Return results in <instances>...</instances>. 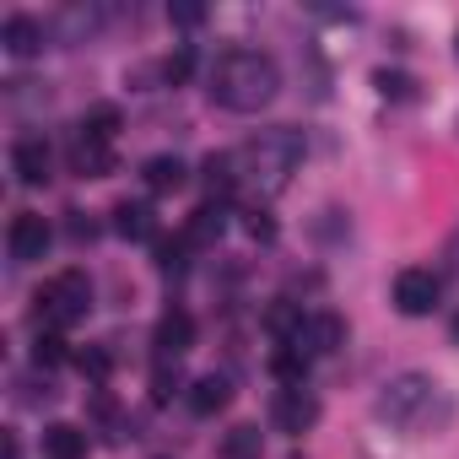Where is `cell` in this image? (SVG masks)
<instances>
[{"instance_id":"1","label":"cell","mask_w":459,"mask_h":459,"mask_svg":"<svg viewBox=\"0 0 459 459\" xmlns=\"http://www.w3.org/2000/svg\"><path fill=\"white\" fill-rule=\"evenodd\" d=\"M281 92V65L265 49H227L211 71V98L233 114H260Z\"/></svg>"},{"instance_id":"2","label":"cell","mask_w":459,"mask_h":459,"mask_svg":"<svg viewBox=\"0 0 459 459\" xmlns=\"http://www.w3.org/2000/svg\"><path fill=\"white\" fill-rule=\"evenodd\" d=\"M233 162H238V184H249L255 195H281L287 184H292V173L303 168V135L298 130H287V125H276V130H260L255 141H244L238 152H233Z\"/></svg>"},{"instance_id":"3","label":"cell","mask_w":459,"mask_h":459,"mask_svg":"<svg viewBox=\"0 0 459 459\" xmlns=\"http://www.w3.org/2000/svg\"><path fill=\"white\" fill-rule=\"evenodd\" d=\"M443 394H437V384L427 378V373H400V378H389L384 389H378V400H373V416L384 421V427H394V432H421L427 421H432V405H437Z\"/></svg>"},{"instance_id":"4","label":"cell","mask_w":459,"mask_h":459,"mask_svg":"<svg viewBox=\"0 0 459 459\" xmlns=\"http://www.w3.org/2000/svg\"><path fill=\"white\" fill-rule=\"evenodd\" d=\"M92 314V281H87V271H60V276H49L44 287H39V298H33V319H39V330L49 325V330H71V325H82Z\"/></svg>"},{"instance_id":"5","label":"cell","mask_w":459,"mask_h":459,"mask_svg":"<svg viewBox=\"0 0 459 459\" xmlns=\"http://www.w3.org/2000/svg\"><path fill=\"white\" fill-rule=\"evenodd\" d=\"M437 303H443V276H437V271L405 265V271L394 276V308H400L405 319H427Z\"/></svg>"},{"instance_id":"6","label":"cell","mask_w":459,"mask_h":459,"mask_svg":"<svg viewBox=\"0 0 459 459\" xmlns=\"http://www.w3.org/2000/svg\"><path fill=\"white\" fill-rule=\"evenodd\" d=\"M49 238H55V227H49L39 211H17V216H12V227H6V249H12V260H17V265L44 260Z\"/></svg>"},{"instance_id":"7","label":"cell","mask_w":459,"mask_h":459,"mask_svg":"<svg viewBox=\"0 0 459 459\" xmlns=\"http://www.w3.org/2000/svg\"><path fill=\"white\" fill-rule=\"evenodd\" d=\"M287 346H298V351H308V357H330V351H341V346H346V319H341V314H330V308H319V314H308V319H303V330H298Z\"/></svg>"},{"instance_id":"8","label":"cell","mask_w":459,"mask_h":459,"mask_svg":"<svg viewBox=\"0 0 459 459\" xmlns=\"http://www.w3.org/2000/svg\"><path fill=\"white\" fill-rule=\"evenodd\" d=\"M276 427L281 432H292V437H303V432H314V421H319V394L308 389V384H287L281 394H276Z\"/></svg>"},{"instance_id":"9","label":"cell","mask_w":459,"mask_h":459,"mask_svg":"<svg viewBox=\"0 0 459 459\" xmlns=\"http://www.w3.org/2000/svg\"><path fill=\"white\" fill-rule=\"evenodd\" d=\"M12 173H17V184H49V173H55V152H49V141L44 135H17L12 141Z\"/></svg>"},{"instance_id":"10","label":"cell","mask_w":459,"mask_h":459,"mask_svg":"<svg viewBox=\"0 0 459 459\" xmlns=\"http://www.w3.org/2000/svg\"><path fill=\"white\" fill-rule=\"evenodd\" d=\"M152 346H157V362H178L189 346H195V319L184 308H168L152 330Z\"/></svg>"},{"instance_id":"11","label":"cell","mask_w":459,"mask_h":459,"mask_svg":"<svg viewBox=\"0 0 459 459\" xmlns=\"http://www.w3.org/2000/svg\"><path fill=\"white\" fill-rule=\"evenodd\" d=\"M221 233H227V205H221V200H200V205L189 211V221H184L189 249H211Z\"/></svg>"},{"instance_id":"12","label":"cell","mask_w":459,"mask_h":459,"mask_svg":"<svg viewBox=\"0 0 459 459\" xmlns=\"http://www.w3.org/2000/svg\"><path fill=\"white\" fill-rule=\"evenodd\" d=\"M184 400H189L195 416H221L227 405H233V384H227V373H205V378H195L184 389Z\"/></svg>"},{"instance_id":"13","label":"cell","mask_w":459,"mask_h":459,"mask_svg":"<svg viewBox=\"0 0 459 459\" xmlns=\"http://www.w3.org/2000/svg\"><path fill=\"white\" fill-rule=\"evenodd\" d=\"M141 178H146V189H152V195H173V189H184V184H189V168H184V157L157 152V157H146V162H141Z\"/></svg>"},{"instance_id":"14","label":"cell","mask_w":459,"mask_h":459,"mask_svg":"<svg viewBox=\"0 0 459 459\" xmlns=\"http://www.w3.org/2000/svg\"><path fill=\"white\" fill-rule=\"evenodd\" d=\"M44 22H33V17H6V28H0V44H6V55H17V60H33L39 49H44Z\"/></svg>"},{"instance_id":"15","label":"cell","mask_w":459,"mask_h":459,"mask_svg":"<svg viewBox=\"0 0 459 459\" xmlns=\"http://www.w3.org/2000/svg\"><path fill=\"white\" fill-rule=\"evenodd\" d=\"M114 233L119 238H135V244H157V216H152V205L146 200H119L114 205Z\"/></svg>"},{"instance_id":"16","label":"cell","mask_w":459,"mask_h":459,"mask_svg":"<svg viewBox=\"0 0 459 459\" xmlns=\"http://www.w3.org/2000/svg\"><path fill=\"white\" fill-rule=\"evenodd\" d=\"M114 146H103V141H71V173H82V178H108L114 173Z\"/></svg>"},{"instance_id":"17","label":"cell","mask_w":459,"mask_h":459,"mask_svg":"<svg viewBox=\"0 0 459 459\" xmlns=\"http://www.w3.org/2000/svg\"><path fill=\"white\" fill-rule=\"evenodd\" d=\"M200 184L211 189V200L227 205V195L238 189V162H233V152H211V157L200 162Z\"/></svg>"},{"instance_id":"18","label":"cell","mask_w":459,"mask_h":459,"mask_svg":"<svg viewBox=\"0 0 459 459\" xmlns=\"http://www.w3.org/2000/svg\"><path fill=\"white\" fill-rule=\"evenodd\" d=\"M44 459H87V432L76 421H49L44 427Z\"/></svg>"},{"instance_id":"19","label":"cell","mask_w":459,"mask_h":459,"mask_svg":"<svg viewBox=\"0 0 459 459\" xmlns=\"http://www.w3.org/2000/svg\"><path fill=\"white\" fill-rule=\"evenodd\" d=\"M76 135H82V141H103V146H114V135H119V108H114V103L87 108L82 125H76Z\"/></svg>"},{"instance_id":"20","label":"cell","mask_w":459,"mask_h":459,"mask_svg":"<svg viewBox=\"0 0 459 459\" xmlns=\"http://www.w3.org/2000/svg\"><path fill=\"white\" fill-rule=\"evenodd\" d=\"M308 351H298V346H287V341H276V357H271V373L281 378V389L287 384H308Z\"/></svg>"},{"instance_id":"21","label":"cell","mask_w":459,"mask_h":459,"mask_svg":"<svg viewBox=\"0 0 459 459\" xmlns=\"http://www.w3.org/2000/svg\"><path fill=\"white\" fill-rule=\"evenodd\" d=\"M60 362H76V351L65 346L60 330H39V341H33V368H60Z\"/></svg>"},{"instance_id":"22","label":"cell","mask_w":459,"mask_h":459,"mask_svg":"<svg viewBox=\"0 0 459 459\" xmlns=\"http://www.w3.org/2000/svg\"><path fill=\"white\" fill-rule=\"evenodd\" d=\"M260 448H265V437H260V427H233L221 437V459H260Z\"/></svg>"},{"instance_id":"23","label":"cell","mask_w":459,"mask_h":459,"mask_svg":"<svg viewBox=\"0 0 459 459\" xmlns=\"http://www.w3.org/2000/svg\"><path fill=\"white\" fill-rule=\"evenodd\" d=\"M178 389H184V373H178V362H157V373H152V400H157V405H168Z\"/></svg>"},{"instance_id":"24","label":"cell","mask_w":459,"mask_h":459,"mask_svg":"<svg viewBox=\"0 0 459 459\" xmlns=\"http://www.w3.org/2000/svg\"><path fill=\"white\" fill-rule=\"evenodd\" d=\"M184 249H189V238H157V271L178 276L184 271Z\"/></svg>"},{"instance_id":"25","label":"cell","mask_w":459,"mask_h":459,"mask_svg":"<svg viewBox=\"0 0 459 459\" xmlns=\"http://www.w3.org/2000/svg\"><path fill=\"white\" fill-rule=\"evenodd\" d=\"M76 368H82V373H87L92 384H103V378L114 373V357H108L103 346H87V351H76Z\"/></svg>"},{"instance_id":"26","label":"cell","mask_w":459,"mask_h":459,"mask_svg":"<svg viewBox=\"0 0 459 459\" xmlns=\"http://www.w3.org/2000/svg\"><path fill=\"white\" fill-rule=\"evenodd\" d=\"M189 71H195V49H189V44H184V49H173V55L162 60V76H168L173 87H178V82H189Z\"/></svg>"},{"instance_id":"27","label":"cell","mask_w":459,"mask_h":459,"mask_svg":"<svg viewBox=\"0 0 459 459\" xmlns=\"http://www.w3.org/2000/svg\"><path fill=\"white\" fill-rule=\"evenodd\" d=\"M373 87H378L384 98H411V76H405V71H378Z\"/></svg>"},{"instance_id":"28","label":"cell","mask_w":459,"mask_h":459,"mask_svg":"<svg viewBox=\"0 0 459 459\" xmlns=\"http://www.w3.org/2000/svg\"><path fill=\"white\" fill-rule=\"evenodd\" d=\"M244 227H249V233H255V238H260V244H271V238H276V221H271V216H265V211H260V205H255V211H249V216H244Z\"/></svg>"},{"instance_id":"29","label":"cell","mask_w":459,"mask_h":459,"mask_svg":"<svg viewBox=\"0 0 459 459\" xmlns=\"http://www.w3.org/2000/svg\"><path fill=\"white\" fill-rule=\"evenodd\" d=\"M168 17H173L178 28H200V22H205V12H200V6H173Z\"/></svg>"},{"instance_id":"30","label":"cell","mask_w":459,"mask_h":459,"mask_svg":"<svg viewBox=\"0 0 459 459\" xmlns=\"http://www.w3.org/2000/svg\"><path fill=\"white\" fill-rule=\"evenodd\" d=\"M454 55H459V33H454Z\"/></svg>"},{"instance_id":"31","label":"cell","mask_w":459,"mask_h":459,"mask_svg":"<svg viewBox=\"0 0 459 459\" xmlns=\"http://www.w3.org/2000/svg\"><path fill=\"white\" fill-rule=\"evenodd\" d=\"M454 255H459V244H454Z\"/></svg>"}]
</instances>
